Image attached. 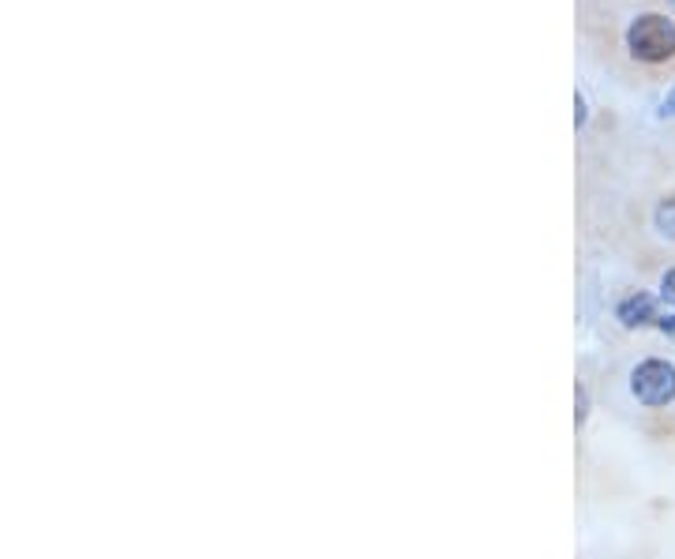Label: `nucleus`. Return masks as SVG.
Returning <instances> with one entry per match:
<instances>
[{
	"mask_svg": "<svg viewBox=\"0 0 675 559\" xmlns=\"http://www.w3.org/2000/svg\"><path fill=\"white\" fill-rule=\"evenodd\" d=\"M626 50L639 61L661 64L675 56V23L664 15H639L626 27Z\"/></svg>",
	"mask_w": 675,
	"mask_h": 559,
	"instance_id": "f257e3e1",
	"label": "nucleus"
},
{
	"mask_svg": "<svg viewBox=\"0 0 675 559\" xmlns=\"http://www.w3.org/2000/svg\"><path fill=\"white\" fill-rule=\"evenodd\" d=\"M631 391L642 405H668L675 398V365L661 361V357L642 361L631 372Z\"/></svg>",
	"mask_w": 675,
	"mask_h": 559,
	"instance_id": "f03ea898",
	"label": "nucleus"
},
{
	"mask_svg": "<svg viewBox=\"0 0 675 559\" xmlns=\"http://www.w3.org/2000/svg\"><path fill=\"white\" fill-rule=\"evenodd\" d=\"M615 316H620L623 327H645V324H653V319H661L657 300H653L650 293H634V297H626Z\"/></svg>",
	"mask_w": 675,
	"mask_h": 559,
	"instance_id": "7ed1b4c3",
	"label": "nucleus"
},
{
	"mask_svg": "<svg viewBox=\"0 0 675 559\" xmlns=\"http://www.w3.org/2000/svg\"><path fill=\"white\" fill-rule=\"evenodd\" d=\"M653 222H657V230L668 236V241H675V199H664L657 207V214H653Z\"/></svg>",
	"mask_w": 675,
	"mask_h": 559,
	"instance_id": "20e7f679",
	"label": "nucleus"
},
{
	"mask_svg": "<svg viewBox=\"0 0 675 559\" xmlns=\"http://www.w3.org/2000/svg\"><path fill=\"white\" fill-rule=\"evenodd\" d=\"M661 289H664V297L675 300V271L664 274V278H661Z\"/></svg>",
	"mask_w": 675,
	"mask_h": 559,
	"instance_id": "39448f33",
	"label": "nucleus"
},
{
	"mask_svg": "<svg viewBox=\"0 0 675 559\" xmlns=\"http://www.w3.org/2000/svg\"><path fill=\"white\" fill-rule=\"evenodd\" d=\"M661 113H664V117H675V87L668 91V98H664V109Z\"/></svg>",
	"mask_w": 675,
	"mask_h": 559,
	"instance_id": "423d86ee",
	"label": "nucleus"
},
{
	"mask_svg": "<svg viewBox=\"0 0 675 559\" xmlns=\"http://www.w3.org/2000/svg\"><path fill=\"white\" fill-rule=\"evenodd\" d=\"M657 324H661V330H664V335H675V316H661Z\"/></svg>",
	"mask_w": 675,
	"mask_h": 559,
	"instance_id": "0eeeda50",
	"label": "nucleus"
},
{
	"mask_svg": "<svg viewBox=\"0 0 675 559\" xmlns=\"http://www.w3.org/2000/svg\"><path fill=\"white\" fill-rule=\"evenodd\" d=\"M672 4H675V0H672Z\"/></svg>",
	"mask_w": 675,
	"mask_h": 559,
	"instance_id": "6e6552de",
	"label": "nucleus"
}]
</instances>
